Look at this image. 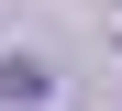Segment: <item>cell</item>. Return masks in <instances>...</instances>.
Returning <instances> with one entry per match:
<instances>
[{
	"instance_id": "6da1fadb",
	"label": "cell",
	"mask_w": 122,
	"mask_h": 111,
	"mask_svg": "<svg viewBox=\"0 0 122 111\" xmlns=\"http://www.w3.org/2000/svg\"><path fill=\"white\" fill-rule=\"evenodd\" d=\"M45 89H56L45 56H0V100H45Z\"/></svg>"
}]
</instances>
